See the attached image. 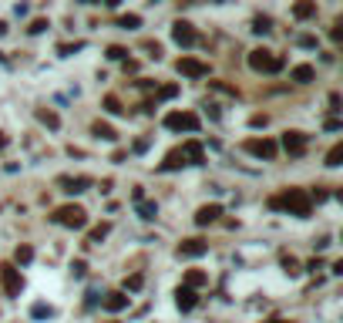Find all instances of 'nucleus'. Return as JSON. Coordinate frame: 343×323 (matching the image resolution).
Here are the masks:
<instances>
[{
  "mask_svg": "<svg viewBox=\"0 0 343 323\" xmlns=\"http://www.w3.org/2000/svg\"><path fill=\"white\" fill-rule=\"evenodd\" d=\"M104 111H108V114H125L121 98H118V95H104Z\"/></svg>",
  "mask_w": 343,
  "mask_h": 323,
  "instance_id": "393cba45",
  "label": "nucleus"
},
{
  "mask_svg": "<svg viewBox=\"0 0 343 323\" xmlns=\"http://www.w3.org/2000/svg\"><path fill=\"white\" fill-rule=\"evenodd\" d=\"M14 259H17L20 266H27V263H31V259H34V249L27 246V243H20V246L14 249Z\"/></svg>",
  "mask_w": 343,
  "mask_h": 323,
  "instance_id": "b1692460",
  "label": "nucleus"
},
{
  "mask_svg": "<svg viewBox=\"0 0 343 323\" xmlns=\"http://www.w3.org/2000/svg\"><path fill=\"white\" fill-rule=\"evenodd\" d=\"M77 47H81V44H61V47H57V54H64V57H68V54H74Z\"/></svg>",
  "mask_w": 343,
  "mask_h": 323,
  "instance_id": "e433bc0d",
  "label": "nucleus"
},
{
  "mask_svg": "<svg viewBox=\"0 0 343 323\" xmlns=\"http://www.w3.org/2000/svg\"><path fill=\"white\" fill-rule=\"evenodd\" d=\"M175 95H178V84H162V88H158V95H155V98H158V101H172Z\"/></svg>",
  "mask_w": 343,
  "mask_h": 323,
  "instance_id": "c85d7f7f",
  "label": "nucleus"
},
{
  "mask_svg": "<svg viewBox=\"0 0 343 323\" xmlns=\"http://www.w3.org/2000/svg\"><path fill=\"white\" fill-rule=\"evenodd\" d=\"M57 185H61L64 192H71V195H77V192H88L95 182H91L88 175H74V179H71V175H61V179H57Z\"/></svg>",
  "mask_w": 343,
  "mask_h": 323,
  "instance_id": "9d476101",
  "label": "nucleus"
},
{
  "mask_svg": "<svg viewBox=\"0 0 343 323\" xmlns=\"http://www.w3.org/2000/svg\"><path fill=\"white\" fill-rule=\"evenodd\" d=\"M330 108H333V111H340V95H337V91L330 95Z\"/></svg>",
  "mask_w": 343,
  "mask_h": 323,
  "instance_id": "a19ab883",
  "label": "nucleus"
},
{
  "mask_svg": "<svg viewBox=\"0 0 343 323\" xmlns=\"http://www.w3.org/2000/svg\"><path fill=\"white\" fill-rule=\"evenodd\" d=\"M71 269H74V276H84V273H88V266H84V259H74V263H71Z\"/></svg>",
  "mask_w": 343,
  "mask_h": 323,
  "instance_id": "c9c22d12",
  "label": "nucleus"
},
{
  "mask_svg": "<svg viewBox=\"0 0 343 323\" xmlns=\"http://www.w3.org/2000/svg\"><path fill=\"white\" fill-rule=\"evenodd\" d=\"M293 81H296V84H309V81H313V77H316V71H313V68H309V64H296V68H293Z\"/></svg>",
  "mask_w": 343,
  "mask_h": 323,
  "instance_id": "6ab92c4d",
  "label": "nucleus"
},
{
  "mask_svg": "<svg viewBox=\"0 0 343 323\" xmlns=\"http://www.w3.org/2000/svg\"><path fill=\"white\" fill-rule=\"evenodd\" d=\"M31 317H37V320H44V317H54V306H47V303H34V306H31Z\"/></svg>",
  "mask_w": 343,
  "mask_h": 323,
  "instance_id": "cd10ccee",
  "label": "nucleus"
},
{
  "mask_svg": "<svg viewBox=\"0 0 343 323\" xmlns=\"http://www.w3.org/2000/svg\"><path fill=\"white\" fill-rule=\"evenodd\" d=\"M283 148L289 155H303L306 152V135L303 132H283Z\"/></svg>",
  "mask_w": 343,
  "mask_h": 323,
  "instance_id": "9b49d317",
  "label": "nucleus"
},
{
  "mask_svg": "<svg viewBox=\"0 0 343 323\" xmlns=\"http://www.w3.org/2000/svg\"><path fill=\"white\" fill-rule=\"evenodd\" d=\"M269 118L266 114H252V121H249V125H252V128H263V125H266Z\"/></svg>",
  "mask_w": 343,
  "mask_h": 323,
  "instance_id": "4c0bfd02",
  "label": "nucleus"
},
{
  "mask_svg": "<svg viewBox=\"0 0 343 323\" xmlns=\"http://www.w3.org/2000/svg\"><path fill=\"white\" fill-rule=\"evenodd\" d=\"M101 306H104L108 313H118V310H125V306H128V293H121V289H114V293H108V296L101 300Z\"/></svg>",
  "mask_w": 343,
  "mask_h": 323,
  "instance_id": "4468645a",
  "label": "nucleus"
},
{
  "mask_svg": "<svg viewBox=\"0 0 343 323\" xmlns=\"http://www.w3.org/2000/svg\"><path fill=\"white\" fill-rule=\"evenodd\" d=\"M209 88H215V91H222V95L236 98V88H229V84H222V81H209Z\"/></svg>",
  "mask_w": 343,
  "mask_h": 323,
  "instance_id": "f704fd0d",
  "label": "nucleus"
},
{
  "mask_svg": "<svg viewBox=\"0 0 343 323\" xmlns=\"http://www.w3.org/2000/svg\"><path fill=\"white\" fill-rule=\"evenodd\" d=\"M141 286H145V276H141V273H132V276H128V280H125V289H141Z\"/></svg>",
  "mask_w": 343,
  "mask_h": 323,
  "instance_id": "7c9ffc66",
  "label": "nucleus"
},
{
  "mask_svg": "<svg viewBox=\"0 0 343 323\" xmlns=\"http://www.w3.org/2000/svg\"><path fill=\"white\" fill-rule=\"evenodd\" d=\"M195 303H199L195 289H189V286H178V289H175V306H178L182 313H189V310H192Z\"/></svg>",
  "mask_w": 343,
  "mask_h": 323,
  "instance_id": "f8f14e48",
  "label": "nucleus"
},
{
  "mask_svg": "<svg viewBox=\"0 0 343 323\" xmlns=\"http://www.w3.org/2000/svg\"><path fill=\"white\" fill-rule=\"evenodd\" d=\"M326 165H330V169H337V165H343V145H333V148L326 152Z\"/></svg>",
  "mask_w": 343,
  "mask_h": 323,
  "instance_id": "a878e982",
  "label": "nucleus"
},
{
  "mask_svg": "<svg viewBox=\"0 0 343 323\" xmlns=\"http://www.w3.org/2000/svg\"><path fill=\"white\" fill-rule=\"evenodd\" d=\"M182 165H185V158H182V152H178V148H172V152L165 155V162H162L158 169H162V172H175V169H182Z\"/></svg>",
  "mask_w": 343,
  "mask_h": 323,
  "instance_id": "a211bd4d",
  "label": "nucleus"
},
{
  "mask_svg": "<svg viewBox=\"0 0 343 323\" xmlns=\"http://www.w3.org/2000/svg\"><path fill=\"white\" fill-rule=\"evenodd\" d=\"M7 145H10V138H7V135L0 132V148H7Z\"/></svg>",
  "mask_w": 343,
  "mask_h": 323,
  "instance_id": "79ce46f5",
  "label": "nucleus"
},
{
  "mask_svg": "<svg viewBox=\"0 0 343 323\" xmlns=\"http://www.w3.org/2000/svg\"><path fill=\"white\" fill-rule=\"evenodd\" d=\"M269 27H273V20H269V17H263V14H259V17L252 20V31H256V34H266Z\"/></svg>",
  "mask_w": 343,
  "mask_h": 323,
  "instance_id": "2f4dec72",
  "label": "nucleus"
},
{
  "mask_svg": "<svg viewBox=\"0 0 343 323\" xmlns=\"http://www.w3.org/2000/svg\"><path fill=\"white\" fill-rule=\"evenodd\" d=\"M37 121H40V125H47L51 132H57V128H61V118H57L51 108H37Z\"/></svg>",
  "mask_w": 343,
  "mask_h": 323,
  "instance_id": "aec40b11",
  "label": "nucleus"
},
{
  "mask_svg": "<svg viewBox=\"0 0 343 323\" xmlns=\"http://www.w3.org/2000/svg\"><path fill=\"white\" fill-rule=\"evenodd\" d=\"M313 14H316V3H313V0H303V3L293 7V17L296 20H306V17H313Z\"/></svg>",
  "mask_w": 343,
  "mask_h": 323,
  "instance_id": "4be33fe9",
  "label": "nucleus"
},
{
  "mask_svg": "<svg viewBox=\"0 0 343 323\" xmlns=\"http://www.w3.org/2000/svg\"><path fill=\"white\" fill-rule=\"evenodd\" d=\"M111 232V222H98V226L88 229V246H98V243H104V236Z\"/></svg>",
  "mask_w": 343,
  "mask_h": 323,
  "instance_id": "dca6fc26",
  "label": "nucleus"
},
{
  "mask_svg": "<svg viewBox=\"0 0 343 323\" xmlns=\"http://www.w3.org/2000/svg\"><path fill=\"white\" fill-rule=\"evenodd\" d=\"M199 114L195 111H169L165 114V128L169 132H199Z\"/></svg>",
  "mask_w": 343,
  "mask_h": 323,
  "instance_id": "20e7f679",
  "label": "nucleus"
},
{
  "mask_svg": "<svg viewBox=\"0 0 343 323\" xmlns=\"http://www.w3.org/2000/svg\"><path fill=\"white\" fill-rule=\"evenodd\" d=\"M249 68L252 71H263V74H276V71H283V57L273 54V51H266V47H256V51H249Z\"/></svg>",
  "mask_w": 343,
  "mask_h": 323,
  "instance_id": "f03ea898",
  "label": "nucleus"
},
{
  "mask_svg": "<svg viewBox=\"0 0 343 323\" xmlns=\"http://www.w3.org/2000/svg\"><path fill=\"white\" fill-rule=\"evenodd\" d=\"M219 215H222V209H219L215 202H212V206H199V212H195V222H199V226H209V222H215Z\"/></svg>",
  "mask_w": 343,
  "mask_h": 323,
  "instance_id": "2eb2a0df",
  "label": "nucleus"
},
{
  "mask_svg": "<svg viewBox=\"0 0 343 323\" xmlns=\"http://www.w3.org/2000/svg\"><path fill=\"white\" fill-rule=\"evenodd\" d=\"M206 283H209V273H202V269H189V273H185V283H182V286L199 289V286H206Z\"/></svg>",
  "mask_w": 343,
  "mask_h": 323,
  "instance_id": "f3484780",
  "label": "nucleus"
},
{
  "mask_svg": "<svg viewBox=\"0 0 343 323\" xmlns=\"http://www.w3.org/2000/svg\"><path fill=\"white\" fill-rule=\"evenodd\" d=\"M118 24H121L125 31H135V27H141V17H138V14H121Z\"/></svg>",
  "mask_w": 343,
  "mask_h": 323,
  "instance_id": "bb28decb",
  "label": "nucleus"
},
{
  "mask_svg": "<svg viewBox=\"0 0 343 323\" xmlns=\"http://www.w3.org/2000/svg\"><path fill=\"white\" fill-rule=\"evenodd\" d=\"M206 252H209V243H206V239H199V236L178 243V256H182V259H199V256H206Z\"/></svg>",
  "mask_w": 343,
  "mask_h": 323,
  "instance_id": "1a4fd4ad",
  "label": "nucleus"
},
{
  "mask_svg": "<svg viewBox=\"0 0 343 323\" xmlns=\"http://www.w3.org/2000/svg\"><path fill=\"white\" fill-rule=\"evenodd\" d=\"M0 280H3V289H7V296H20V289H24V280H20V273L10 263H3L0 266Z\"/></svg>",
  "mask_w": 343,
  "mask_h": 323,
  "instance_id": "6e6552de",
  "label": "nucleus"
},
{
  "mask_svg": "<svg viewBox=\"0 0 343 323\" xmlns=\"http://www.w3.org/2000/svg\"><path fill=\"white\" fill-rule=\"evenodd\" d=\"M91 132H95V138H104V142H114V138H118V132H114L108 121H95Z\"/></svg>",
  "mask_w": 343,
  "mask_h": 323,
  "instance_id": "412c9836",
  "label": "nucleus"
},
{
  "mask_svg": "<svg viewBox=\"0 0 343 323\" xmlns=\"http://www.w3.org/2000/svg\"><path fill=\"white\" fill-rule=\"evenodd\" d=\"M3 34H7V20H0V37H3Z\"/></svg>",
  "mask_w": 343,
  "mask_h": 323,
  "instance_id": "37998d69",
  "label": "nucleus"
},
{
  "mask_svg": "<svg viewBox=\"0 0 343 323\" xmlns=\"http://www.w3.org/2000/svg\"><path fill=\"white\" fill-rule=\"evenodd\" d=\"M340 27H343V24L337 20V24H333V31H330V37H333V40H340V37H343V31H340Z\"/></svg>",
  "mask_w": 343,
  "mask_h": 323,
  "instance_id": "58836bf2",
  "label": "nucleus"
},
{
  "mask_svg": "<svg viewBox=\"0 0 343 323\" xmlns=\"http://www.w3.org/2000/svg\"><path fill=\"white\" fill-rule=\"evenodd\" d=\"M104 54H108V61H125V57H128V51H125L121 44H111V47H108Z\"/></svg>",
  "mask_w": 343,
  "mask_h": 323,
  "instance_id": "c756f323",
  "label": "nucleus"
},
{
  "mask_svg": "<svg viewBox=\"0 0 343 323\" xmlns=\"http://www.w3.org/2000/svg\"><path fill=\"white\" fill-rule=\"evenodd\" d=\"M242 148H246L249 155H256V158H266V162H273L276 152H279V145H276L273 138H249Z\"/></svg>",
  "mask_w": 343,
  "mask_h": 323,
  "instance_id": "39448f33",
  "label": "nucleus"
},
{
  "mask_svg": "<svg viewBox=\"0 0 343 323\" xmlns=\"http://www.w3.org/2000/svg\"><path fill=\"white\" fill-rule=\"evenodd\" d=\"M266 323H293V320H266Z\"/></svg>",
  "mask_w": 343,
  "mask_h": 323,
  "instance_id": "c03bdc74",
  "label": "nucleus"
},
{
  "mask_svg": "<svg viewBox=\"0 0 343 323\" xmlns=\"http://www.w3.org/2000/svg\"><path fill=\"white\" fill-rule=\"evenodd\" d=\"M323 128H326V132H340V121H337V118H330Z\"/></svg>",
  "mask_w": 343,
  "mask_h": 323,
  "instance_id": "ea45409f",
  "label": "nucleus"
},
{
  "mask_svg": "<svg viewBox=\"0 0 343 323\" xmlns=\"http://www.w3.org/2000/svg\"><path fill=\"white\" fill-rule=\"evenodd\" d=\"M175 71L182 77H209V64L199 61V57H178V61H175Z\"/></svg>",
  "mask_w": 343,
  "mask_h": 323,
  "instance_id": "423d86ee",
  "label": "nucleus"
},
{
  "mask_svg": "<svg viewBox=\"0 0 343 323\" xmlns=\"http://www.w3.org/2000/svg\"><path fill=\"white\" fill-rule=\"evenodd\" d=\"M283 269L289 273V276H296V273H300V263H296L293 256H283Z\"/></svg>",
  "mask_w": 343,
  "mask_h": 323,
  "instance_id": "473e14b6",
  "label": "nucleus"
},
{
  "mask_svg": "<svg viewBox=\"0 0 343 323\" xmlns=\"http://www.w3.org/2000/svg\"><path fill=\"white\" fill-rule=\"evenodd\" d=\"M269 209H286L289 215H309V209H313V202H309V192H303V189H286L283 195H273L266 202Z\"/></svg>",
  "mask_w": 343,
  "mask_h": 323,
  "instance_id": "f257e3e1",
  "label": "nucleus"
},
{
  "mask_svg": "<svg viewBox=\"0 0 343 323\" xmlns=\"http://www.w3.org/2000/svg\"><path fill=\"white\" fill-rule=\"evenodd\" d=\"M178 152H182V158H185V165H199V162L206 158V152H202V145H199V142H185Z\"/></svg>",
  "mask_w": 343,
  "mask_h": 323,
  "instance_id": "ddd939ff",
  "label": "nucleus"
},
{
  "mask_svg": "<svg viewBox=\"0 0 343 323\" xmlns=\"http://www.w3.org/2000/svg\"><path fill=\"white\" fill-rule=\"evenodd\" d=\"M172 40L182 44V47H192V44L199 40V34H195V27H192L189 20H175V24H172Z\"/></svg>",
  "mask_w": 343,
  "mask_h": 323,
  "instance_id": "0eeeda50",
  "label": "nucleus"
},
{
  "mask_svg": "<svg viewBox=\"0 0 343 323\" xmlns=\"http://www.w3.org/2000/svg\"><path fill=\"white\" fill-rule=\"evenodd\" d=\"M51 219H54L57 226H64V229H84V226H88V212H84V206H74V202H68V206L54 209Z\"/></svg>",
  "mask_w": 343,
  "mask_h": 323,
  "instance_id": "7ed1b4c3",
  "label": "nucleus"
},
{
  "mask_svg": "<svg viewBox=\"0 0 343 323\" xmlns=\"http://www.w3.org/2000/svg\"><path fill=\"white\" fill-rule=\"evenodd\" d=\"M40 31H47V20H44V17L31 20V27H27V34H40Z\"/></svg>",
  "mask_w": 343,
  "mask_h": 323,
  "instance_id": "72a5a7b5",
  "label": "nucleus"
},
{
  "mask_svg": "<svg viewBox=\"0 0 343 323\" xmlns=\"http://www.w3.org/2000/svg\"><path fill=\"white\" fill-rule=\"evenodd\" d=\"M135 209H138V215H141V219H148V222L158 215V206H155V202H145V199H141V202H135Z\"/></svg>",
  "mask_w": 343,
  "mask_h": 323,
  "instance_id": "5701e85b",
  "label": "nucleus"
}]
</instances>
